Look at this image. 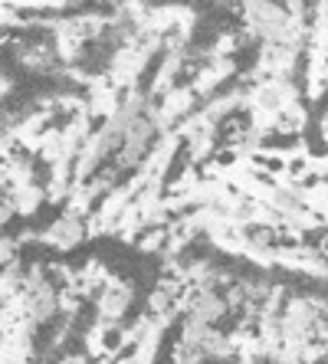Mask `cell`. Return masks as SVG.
Returning <instances> with one entry per match:
<instances>
[{
	"label": "cell",
	"instance_id": "1",
	"mask_svg": "<svg viewBox=\"0 0 328 364\" xmlns=\"http://www.w3.org/2000/svg\"><path fill=\"white\" fill-rule=\"evenodd\" d=\"M227 312V302L213 292V289H197L187 305V322H201V325H213L220 315Z\"/></svg>",
	"mask_w": 328,
	"mask_h": 364
},
{
	"label": "cell",
	"instance_id": "2",
	"mask_svg": "<svg viewBox=\"0 0 328 364\" xmlns=\"http://www.w3.org/2000/svg\"><path fill=\"white\" fill-rule=\"evenodd\" d=\"M26 312H30L33 322L50 318V315L56 312V292H53V286H46V282H33V286L26 289Z\"/></svg>",
	"mask_w": 328,
	"mask_h": 364
},
{
	"label": "cell",
	"instance_id": "3",
	"mask_svg": "<svg viewBox=\"0 0 328 364\" xmlns=\"http://www.w3.org/2000/svg\"><path fill=\"white\" fill-rule=\"evenodd\" d=\"M128 299H132V292H128L125 286H109L105 292H102V315L105 318H118V315L128 309Z\"/></svg>",
	"mask_w": 328,
	"mask_h": 364
},
{
	"label": "cell",
	"instance_id": "4",
	"mask_svg": "<svg viewBox=\"0 0 328 364\" xmlns=\"http://www.w3.org/2000/svg\"><path fill=\"white\" fill-rule=\"evenodd\" d=\"M79 237H83V223L76 217H66V220H59L50 230V240L56 246H73V243H79Z\"/></svg>",
	"mask_w": 328,
	"mask_h": 364
}]
</instances>
